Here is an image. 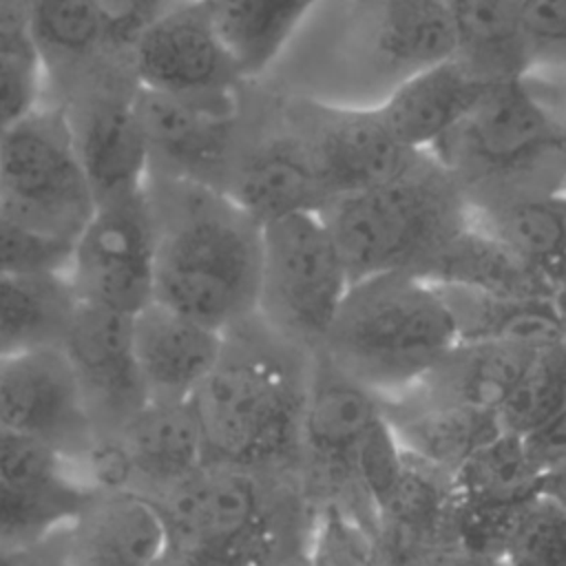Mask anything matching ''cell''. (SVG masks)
Masks as SVG:
<instances>
[{"label": "cell", "instance_id": "obj_1", "mask_svg": "<svg viewBox=\"0 0 566 566\" xmlns=\"http://www.w3.org/2000/svg\"><path fill=\"white\" fill-rule=\"evenodd\" d=\"M455 55L444 0H321L265 80L314 102L374 108Z\"/></svg>", "mask_w": 566, "mask_h": 566}, {"label": "cell", "instance_id": "obj_2", "mask_svg": "<svg viewBox=\"0 0 566 566\" xmlns=\"http://www.w3.org/2000/svg\"><path fill=\"white\" fill-rule=\"evenodd\" d=\"M155 230L153 301L217 332L256 310L261 223L223 190L146 175Z\"/></svg>", "mask_w": 566, "mask_h": 566}, {"label": "cell", "instance_id": "obj_3", "mask_svg": "<svg viewBox=\"0 0 566 566\" xmlns=\"http://www.w3.org/2000/svg\"><path fill=\"white\" fill-rule=\"evenodd\" d=\"M314 354L256 314L221 332V349L188 400L208 462L294 471Z\"/></svg>", "mask_w": 566, "mask_h": 566}, {"label": "cell", "instance_id": "obj_4", "mask_svg": "<svg viewBox=\"0 0 566 566\" xmlns=\"http://www.w3.org/2000/svg\"><path fill=\"white\" fill-rule=\"evenodd\" d=\"M429 155L451 172L469 206L564 192V71L489 82Z\"/></svg>", "mask_w": 566, "mask_h": 566}, {"label": "cell", "instance_id": "obj_5", "mask_svg": "<svg viewBox=\"0 0 566 566\" xmlns=\"http://www.w3.org/2000/svg\"><path fill=\"white\" fill-rule=\"evenodd\" d=\"M168 553L190 566H256L285 544L305 542L316 515L294 471L203 462L150 500Z\"/></svg>", "mask_w": 566, "mask_h": 566}, {"label": "cell", "instance_id": "obj_6", "mask_svg": "<svg viewBox=\"0 0 566 566\" xmlns=\"http://www.w3.org/2000/svg\"><path fill=\"white\" fill-rule=\"evenodd\" d=\"M318 214L352 281L376 274L422 279L467 228L469 203L451 172L420 153L402 172L334 197Z\"/></svg>", "mask_w": 566, "mask_h": 566}, {"label": "cell", "instance_id": "obj_7", "mask_svg": "<svg viewBox=\"0 0 566 566\" xmlns=\"http://www.w3.org/2000/svg\"><path fill=\"white\" fill-rule=\"evenodd\" d=\"M455 340L436 285L416 274H376L349 283L316 354L385 398L420 382Z\"/></svg>", "mask_w": 566, "mask_h": 566}, {"label": "cell", "instance_id": "obj_8", "mask_svg": "<svg viewBox=\"0 0 566 566\" xmlns=\"http://www.w3.org/2000/svg\"><path fill=\"white\" fill-rule=\"evenodd\" d=\"M352 279L318 212H294L261 226L254 314L283 338L316 354Z\"/></svg>", "mask_w": 566, "mask_h": 566}, {"label": "cell", "instance_id": "obj_9", "mask_svg": "<svg viewBox=\"0 0 566 566\" xmlns=\"http://www.w3.org/2000/svg\"><path fill=\"white\" fill-rule=\"evenodd\" d=\"M221 190L261 226L327 203L287 93L270 80L243 84L241 126Z\"/></svg>", "mask_w": 566, "mask_h": 566}, {"label": "cell", "instance_id": "obj_10", "mask_svg": "<svg viewBox=\"0 0 566 566\" xmlns=\"http://www.w3.org/2000/svg\"><path fill=\"white\" fill-rule=\"evenodd\" d=\"M128 55H111L44 93L64 113L95 206L144 190L148 155Z\"/></svg>", "mask_w": 566, "mask_h": 566}, {"label": "cell", "instance_id": "obj_11", "mask_svg": "<svg viewBox=\"0 0 566 566\" xmlns=\"http://www.w3.org/2000/svg\"><path fill=\"white\" fill-rule=\"evenodd\" d=\"M382 424L380 396L314 354L301 416L296 475L316 509L334 504L371 526L358 484V462Z\"/></svg>", "mask_w": 566, "mask_h": 566}, {"label": "cell", "instance_id": "obj_12", "mask_svg": "<svg viewBox=\"0 0 566 566\" xmlns=\"http://www.w3.org/2000/svg\"><path fill=\"white\" fill-rule=\"evenodd\" d=\"M93 210L64 113L44 102L0 137V212L73 243Z\"/></svg>", "mask_w": 566, "mask_h": 566}, {"label": "cell", "instance_id": "obj_13", "mask_svg": "<svg viewBox=\"0 0 566 566\" xmlns=\"http://www.w3.org/2000/svg\"><path fill=\"white\" fill-rule=\"evenodd\" d=\"M66 279L82 305L135 316L153 301L155 230L144 190L95 206L71 243Z\"/></svg>", "mask_w": 566, "mask_h": 566}, {"label": "cell", "instance_id": "obj_14", "mask_svg": "<svg viewBox=\"0 0 566 566\" xmlns=\"http://www.w3.org/2000/svg\"><path fill=\"white\" fill-rule=\"evenodd\" d=\"M203 462V438L190 405L148 400L115 431L93 442L84 471L97 489L155 500Z\"/></svg>", "mask_w": 566, "mask_h": 566}, {"label": "cell", "instance_id": "obj_15", "mask_svg": "<svg viewBox=\"0 0 566 566\" xmlns=\"http://www.w3.org/2000/svg\"><path fill=\"white\" fill-rule=\"evenodd\" d=\"M243 84L210 95H172L139 86L137 111L148 175L199 181L221 190L241 126Z\"/></svg>", "mask_w": 566, "mask_h": 566}, {"label": "cell", "instance_id": "obj_16", "mask_svg": "<svg viewBox=\"0 0 566 566\" xmlns=\"http://www.w3.org/2000/svg\"><path fill=\"white\" fill-rule=\"evenodd\" d=\"M287 102L327 201L387 181L420 155L391 135L376 108L336 106L294 93H287Z\"/></svg>", "mask_w": 566, "mask_h": 566}, {"label": "cell", "instance_id": "obj_17", "mask_svg": "<svg viewBox=\"0 0 566 566\" xmlns=\"http://www.w3.org/2000/svg\"><path fill=\"white\" fill-rule=\"evenodd\" d=\"M0 427L31 436L84 469L95 433L60 345L0 360Z\"/></svg>", "mask_w": 566, "mask_h": 566}, {"label": "cell", "instance_id": "obj_18", "mask_svg": "<svg viewBox=\"0 0 566 566\" xmlns=\"http://www.w3.org/2000/svg\"><path fill=\"white\" fill-rule=\"evenodd\" d=\"M128 64L142 88L172 95L228 93L245 82L203 0H175L133 42Z\"/></svg>", "mask_w": 566, "mask_h": 566}, {"label": "cell", "instance_id": "obj_19", "mask_svg": "<svg viewBox=\"0 0 566 566\" xmlns=\"http://www.w3.org/2000/svg\"><path fill=\"white\" fill-rule=\"evenodd\" d=\"M130 318L77 303L60 343L95 440L115 431L148 402L135 360Z\"/></svg>", "mask_w": 566, "mask_h": 566}, {"label": "cell", "instance_id": "obj_20", "mask_svg": "<svg viewBox=\"0 0 566 566\" xmlns=\"http://www.w3.org/2000/svg\"><path fill=\"white\" fill-rule=\"evenodd\" d=\"M166 553L157 506L130 491L95 486L64 526V566H157Z\"/></svg>", "mask_w": 566, "mask_h": 566}, {"label": "cell", "instance_id": "obj_21", "mask_svg": "<svg viewBox=\"0 0 566 566\" xmlns=\"http://www.w3.org/2000/svg\"><path fill=\"white\" fill-rule=\"evenodd\" d=\"M130 332L146 398L155 402H188L221 349V332L157 301L130 318Z\"/></svg>", "mask_w": 566, "mask_h": 566}, {"label": "cell", "instance_id": "obj_22", "mask_svg": "<svg viewBox=\"0 0 566 566\" xmlns=\"http://www.w3.org/2000/svg\"><path fill=\"white\" fill-rule=\"evenodd\" d=\"M489 82L455 55L411 75L374 108L402 146L429 153L473 108Z\"/></svg>", "mask_w": 566, "mask_h": 566}, {"label": "cell", "instance_id": "obj_23", "mask_svg": "<svg viewBox=\"0 0 566 566\" xmlns=\"http://www.w3.org/2000/svg\"><path fill=\"white\" fill-rule=\"evenodd\" d=\"M400 449L449 475L500 429L489 413L440 400L418 385L380 398Z\"/></svg>", "mask_w": 566, "mask_h": 566}, {"label": "cell", "instance_id": "obj_24", "mask_svg": "<svg viewBox=\"0 0 566 566\" xmlns=\"http://www.w3.org/2000/svg\"><path fill=\"white\" fill-rule=\"evenodd\" d=\"M469 223L506 248L551 290L564 294V192L522 195L484 206H469Z\"/></svg>", "mask_w": 566, "mask_h": 566}, {"label": "cell", "instance_id": "obj_25", "mask_svg": "<svg viewBox=\"0 0 566 566\" xmlns=\"http://www.w3.org/2000/svg\"><path fill=\"white\" fill-rule=\"evenodd\" d=\"M436 290L449 310L458 340L526 347L566 343L562 298L489 294L453 285H436Z\"/></svg>", "mask_w": 566, "mask_h": 566}, {"label": "cell", "instance_id": "obj_26", "mask_svg": "<svg viewBox=\"0 0 566 566\" xmlns=\"http://www.w3.org/2000/svg\"><path fill=\"white\" fill-rule=\"evenodd\" d=\"M537 349L509 343L455 340L416 385L440 400L495 418Z\"/></svg>", "mask_w": 566, "mask_h": 566}, {"label": "cell", "instance_id": "obj_27", "mask_svg": "<svg viewBox=\"0 0 566 566\" xmlns=\"http://www.w3.org/2000/svg\"><path fill=\"white\" fill-rule=\"evenodd\" d=\"M31 44L44 73V93L111 55L97 0H31Z\"/></svg>", "mask_w": 566, "mask_h": 566}, {"label": "cell", "instance_id": "obj_28", "mask_svg": "<svg viewBox=\"0 0 566 566\" xmlns=\"http://www.w3.org/2000/svg\"><path fill=\"white\" fill-rule=\"evenodd\" d=\"M321 0H203L245 80L265 77Z\"/></svg>", "mask_w": 566, "mask_h": 566}, {"label": "cell", "instance_id": "obj_29", "mask_svg": "<svg viewBox=\"0 0 566 566\" xmlns=\"http://www.w3.org/2000/svg\"><path fill=\"white\" fill-rule=\"evenodd\" d=\"M75 305L66 272L0 276V360L60 345Z\"/></svg>", "mask_w": 566, "mask_h": 566}, {"label": "cell", "instance_id": "obj_30", "mask_svg": "<svg viewBox=\"0 0 566 566\" xmlns=\"http://www.w3.org/2000/svg\"><path fill=\"white\" fill-rule=\"evenodd\" d=\"M422 279L433 285H453L489 294L564 296L551 290L506 248L471 223H467V228L444 248Z\"/></svg>", "mask_w": 566, "mask_h": 566}, {"label": "cell", "instance_id": "obj_31", "mask_svg": "<svg viewBox=\"0 0 566 566\" xmlns=\"http://www.w3.org/2000/svg\"><path fill=\"white\" fill-rule=\"evenodd\" d=\"M458 57L484 80H506L524 73L520 46L522 0H444Z\"/></svg>", "mask_w": 566, "mask_h": 566}, {"label": "cell", "instance_id": "obj_32", "mask_svg": "<svg viewBox=\"0 0 566 566\" xmlns=\"http://www.w3.org/2000/svg\"><path fill=\"white\" fill-rule=\"evenodd\" d=\"M460 504L515 509L542 493V478L520 438L497 431L482 442L451 475Z\"/></svg>", "mask_w": 566, "mask_h": 566}, {"label": "cell", "instance_id": "obj_33", "mask_svg": "<svg viewBox=\"0 0 566 566\" xmlns=\"http://www.w3.org/2000/svg\"><path fill=\"white\" fill-rule=\"evenodd\" d=\"M93 489H33L0 478V546L24 548L60 533Z\"/></svg>", "mask_w": 566, "mask_h": 566}, {"label": "cell", "instance_id": "obj_34", "mask_svg": "<svg viewBox=\"0 0 566 566\" xmlns=\"http://www.w3.org/2000/svg\"><path fill=\"white\" fill-rule=\"evenodd\" d=\"M566 413V343L539 347L497 411L502 431L522 436Z\"/></svg>", "mask_w": 566, "mask_h": 566}, {"label": "cell", "instance_id": "obj_35", "mask_svg": "<svg viewBox=\"0 0 566 566\" xmlns=\"http://www.w3.org/2000/svg\"><path fill=\"white\" fill-rule=\"evenodd\" d=\"M502 566H566L564 497L539 493L526 502L504 542Z\"/></svg>", "mask_w": 566, "mask_h": 566}, {"label": "cell", "instance_id": "obj_36", "mask_svg": "<svg viewBox=\"0 0 566 566\" xmlns=\"http://www.w3.org/2000/svg\"><path fill=\"white\" fill-rule=\"evenodd\" d=\"M305 553L310 566H391L371 526L334 504L316 509Z\"/></svg>", "mask_w": 566, "mask_h": 566}, {"label": "cell", "instance_id": "obj_37", "mask_svg": "<svg viewBox=\"0 0 566 566\" xmlns=\"http://www.w3.org/2000/svg\"><path fill=\"white\" fill-rule=\"evenodd\" d=\"M0 478L33 489H95L84 469L53 447L0 427Z\"/></svg>", "mask_w": 566, "mask_h": 566}, {"label": "cell", "instance_id": "obj_38", "mask_svg": "<svg viewBox=\"0 0 566 566\" xmlns=\"http://www.w3.org/2000/svg\"><path fill=\"white\" fill-rule=\"evenodd\" d=\"M524 73H559L566 62V0H522Z\"/></svg>", "mask_w": 566, "mask_h": 566}, {"label": "cell", "instance_id": "obj_39", "mask_svg": "<svg viewBox=\"0 0 566 566\" xmlns=\"http://www.w3.org/2000/svg\"><path fill=\"white\" fill-rule=\"evenodd\" d=\"M71 243L46 237L0 212V276L66 272Z\"/></svg>", "mask_w": 566, "mask_h": 566}, {"label": "cell", "instance_id": "obj_40", "mask_svg": "<svg viewBox=\"0 0 566 566\" xmlns=\"http://www.w3.org/2000/svg\"><path fill=\"white\" fill-rule=\"evenodd\" d=\"M44 104V73L35 53H0V137Z\"/></svg>", "mask_w": 566, "mask_h": 566}, {"label": "cell", "instance_id": "obj_41", "mask_svg": "<svg viewBox=\"0 0 566 566\" xmlns=\"http://www.w3.org/2000/svg\"><path fill=\"white\" fill-rule=\"evenodd\" d=\"M111 49L128 55L133 42L175 2V0H97Z\"/></svg>", "mask_w": 566, "mask_h": 566}, {"label": "cell", "instance_id": "obj_42", "mask_svg": "<svg viewBox=\"0 0 566 566\" xmlns=\"http://www.w3.org/2000/svg\"><path fill=\"white\" fill-rule=\"evenodd\" d=\"M29 20L31 0H0V53H35Z\"/></svg>", "mask_w": 566, "mask_h": 566}, {"label": "cell", "instance_id": "obj_43", "mask_svg": "<svg viewBox=\"0 0 566 566\" xmlns=\"http://www.w3.org/2000/svg\"><path fill=\"white\" fill-rule=\"evenodd\" d=\"M0 566H64V528L33 546H0Z\"/></svg>", "mask_w": 566, "mask_h": 566}, {"label": "cell", "instance_id": "obj_44", "mask_svg": "<svg viewBox=\"0 0 566 566\" xmlns=\"http://www.w3.org/2000/svg\"><path fill=\"white\" fill-rule=\"evenodd\" d=\"M413 566H502V564L471 555L464 548H460L458 544H453L449 548H442V551L416 562Z\"/></svg>", "mask_w": 566, "mask_h": 566}, {"label": "cell", "instance_id": "obj_45", "mask_svg": "<svg viewBox=\"0 0 566 566\" xmlns=\"http://www.w3.org/2000/svg\"><path fill=\"white\" fill-rule=\"evenodd\" d=\"M256 566H310L307 553H305V542L296 544H285L270 553L265 559H261Z\"/></svg>", "mask_w": 566, "mask_h": 566}, {"label": "cell", "instance_id": "obj_46", "mask_svg": "<svg viewBox=\"0 0 566 566\" xmlns=\"http://www.w3.org/2000/svg\"><path fill=\"white\" fill-rule=\"evenodd\" d=\"M157 566H190V564H186V562H181V559H177L175 555H170V553H166V557L157 564Z\"/></svg>", "mask_w": 566, "mask_h": 566}]
</instances>
